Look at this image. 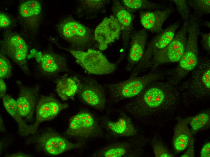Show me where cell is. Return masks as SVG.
Returning <instances> with one entry per match:
<instances>
[{"instance_id": "52a82bcc", "label": "cell", "mask_w": 210, "mask_h": 157, "mask_svg": "<svg viewBox=\"0 0 210 157\" xmlns=\"http://www.w3.org/2000/svg\"><path fill=\"white\" fill-rule=\"evenodd\" d=\"M58 28L60 34L75 50L85 51L91 48L95 40L91 30L72 18L62 21Z\"/></svg>"}, {"instance_id": "5bb4252c", "label": "cell", "mask_w": 210, "mask_h": 157, "mask_svg": "<svg viewBox=\"0 0 210 157\" xmlns=\"http://www.w3.org/2000/svg\"><path fill=\"white\" fill-rule=\"evenodd\" d=\"M77 94L84 104L99 111L105 109L106 101L105 87L95 80L90 78L81 82Z\"/></svg>"}, {"instance_id": "f1b7e54d", "label": "cell", "mask_w": 210, "mask_h": 157, "mask_svg": "<svg viewBox=\"0 0 210 157\" xmlns=\"http://www.w3.org/2000/svg\"><path fill=\"white\" fill-rule=\"evenodd\" d=\"M151 144L153 149L154 156L155 157H174L167 148L159 139L154 138Z\"/></svg>"}, {"instance_id": "74e56055", "label": "cell", "mask_w": 210, "mask_h": 157, "mask_svg": "<svg viewBox=\"0 0 210 157\" xmlns=\"http://www.w3.org/2000/svg\"><path fill=\"white\" fill-rule=\"evenodd\" d=\"M7 157H30V155L21 152L17 153L6 155Z\"/></svg>"}, {"instance_id": "d6986e66", "label": "cell", "mask_w": 210, "mask_h": 157, "mask_svg": "<svg viewBox=\"0 0 210 157\" xmlns=\"http://www.w3.org/2000/svg\"><path fill=\"white\" fill-rule=\"evenodd\" d=\"M172 11V8H168L164 9L142 11L140 14L141 24L146 30L153 33H160L163 30L162 25Z\"/></svg>"}, {"instance_id": "9c48e42d", "label": "cell", "mask_w": 210, "mask_h": 157, "mask_svg": "<svg viewBox=\"0 0 210 157\" xmlns=\"http://www.w3.org/2000/svg\"><path fill=\"white\" fill-rule=\"evenodd\" d=\"M0 53L16 63L26 73L29 72L27 62L28 48L24 40L18 34L9 31L0 42Z\"/></svg>"}, {"instance_id": "7c38bea8", "label": "cell", "mask_w": 210, "mask_h": 157, "mask_svg": "<svg viewBox=\"0 0 210 157\" xmlns=\"http://www.w3.org/2000/svg\"><path fill=\"white\" fill-rule=\"evenodd\" d=\"M68 107V104L62 103L52 96H42L39 99L35 108V121L30 125L27 136L34 134L42 122L53 119Z\"/></svg>"}, {"instance_id": "e575fe53", "label": "cell", "mask_w": 210, "mask_h": 157, "mask_svg": "<svg viewBox=\"0 0 210 157\" xmlns=\"http://www.w3.org/2000/svg\"><path fill=\"white\" fill-rule=\"evenodd\" d=\"M194 139L192 138L188 146V148L186 152L181 157H194Z\"/></svg>"}, {"instance_id": "1f68e13d", "label": "cell", "mask_w": 210, "mask_h": 157, "mask_svg": "<svg viewBox=\"0 0 210 157\" xmlns=\"http://www.w3.org/2000/svg\"><path fill=\"white\" fill-rule=\"evenodd\" d=\"M12 75V68L11 64L6 56L0 53V78L2 79L10 78Z\"/></svg>"}, {"instance_id": "9a60e30c", "label": "cell", "mask_w": 210, "mask_h": 157, "mask_svg": "<svg viewBox=\"0 0 210 157\" xmlns=\"http://www.w3.org/2000/svg\"><path fill=\"white\" fill-rule=\"evenodd\" d=\"M112 10L113 15L117 19L121 29L122 43V53L117 62L120 63L125 58L127 53L133 27V17L119 0H114L112 2Z\"/></svg>"}, {"instance_id": "d6a6232c", "label": "cell", "mask_w": 210, "mask_h": 157, "mask_svg": "<svg viewBox=\"0 0 210 157\" xmlns=\"http://www.w3.org/2000/svg\"><path fill=\"white\" fill-rule=\"evenodd\" d=\"M202 44L203 48L208 52L210 50V33H201Z\"/></svg>"}, {"instance_id": "8fae6325", "label": "cell", "mask_w": 210, "mask_h": 157, "mask_svg": "<svg viewBox=\"0 0 210 157\" xmlns=\"http://www.w3.org/2000/svg\"><path fill=\"white\" fill-rule=\"evenodd\" d=\"M100 133V128L92 115L82 111L70 119L65 134L70 137L84 139L97 136Z\"/></svg>"}, {"instance_id": "4dcf8cb0", "label": "cell", "mask_w": 210, "mask_h": 157, "mask_svg": "<svg viewBox=\"0 0 210 157\" xmlns=\"http://www.w3.org/2000/svg\"><path fill=\"white\" fill-rule=\"evenodd\" d=\"M172 1L176 5L177 11L184 22L189 20L191 14L187 0H174Z\"/></svg>"}, {"instance_id": "4fadbf2b", "label": "cell", "mask_w": 210, "mask_h": 157, "mask_svg": "<svg viewBox=\"0 0 210 157\" xmlns=\"http://www.w3.org/2000/svg\"><path fill=\"white\" fill-rule=\"evenodd\" d=\"M34 58L37 62L40 72L45 75L52 76L67 71L68 67L64 57L56 53L32 49L28 59Z\"/></svg>"}, {"instance_id": "277c9868", "label": "cell", "mask_w": 210, "mask_h": 157, "mask_svg": "<svg viewBox=\"0 0 210 157\" xmlns=\"http://www.w3.org/2000/svg\"><path fill=\"white\" fill-rule=\"evenodd\" d=\"M166 71L157 69L151 70L144 75L129 79L120 82L106 84L112 100L117 103L138 95L150 83L164 78Z\"/></svg>"}, {"instance_id": "d590c367", "label": "cell", "mask_w": 210, "mask_h": 157, "mask_svg": "<svg viewBox=\"0 0 210 157\" xmlns=\"http://www.w3.org/2000/svg\"><path fill=\"white\" fill-rule=\"evenodd\" d=\"M200 156L201 157H210V142L205 143L202 147L201 151Z\"/></svg>"}, {"instance_id": "8d00e7d4", "label": "cell", "mask_w": 210, "mask_h": 157, "mask_svg": "<svg viewBox=\"0 0 210 157\" xmlns=\"http://www.w3.org/2000/svg\"><path fill=\"white\" fill-rule=\"evenodd\" d=\"M7 87L5 83L4 79L0 78V97L2 98L6 94Z\"/></svg>"}, {"instance_id": "30bf717a", "label": "cell", "mask_w": 210, "mask_h": 157, "mask_svg": "<svg viewBox=\"0 0 210 157\" xmlns=\"http://www.w3.org/2000/svg\"><path fill=\"white\" fill-rule=\"evenodd\" d=\"M179 26L178 23L173 24L154 37L145 50L142 59L132 70L130 78L137 76L146 69L154 54L166 46L172 40Z\"/></svg>"}, {"instance_id": "603a6c76", "label": "cell", "mask_w": 210, "mask_h": 157, "mask_svg": "<svg viewBox=\"0 0 210 157\" xmlns=\"http://www.w3.org/2000/svg\"><path fill=\"white\" fill-rule=\"evenodd\" d=\"M106 125L111 132L119 137L132 136L138 133L131 119L125 115L120 116L115 121H107Z\"/></svg>"}, {"instance_id": "7a4b0ae2", "label": "cell", "mask_w": 210, "mask_h": 157, "mask_svg": "<svg viewBox=\"0 0 210 157\" xmlns=\"http://www.w3.org/2000/svg\"><path fill=\"white\" fill-rule=\"evenodd\" d=\"M189 75L178 87L181 99L195 103L206 100L210 96V62L207 58L199 59Z\"/></svg>"}, {"instance_id": "4316f807", "label": "cell", "mask_w": 210, "mask_h": 157, "mask_svg": "<svg viewBox=\"0 0 210 157\" xmlns=\"http://www.w3.org/2000/svg\"><path fill=\"white\" fill-rule=\"evenodd\" d=\"M189 123L194 131L199 130L205 126L210 120V114L208 111L201 112L194 116L188 118Z\"/></svg>"}, {"instance_id": "ba28073f", "label": "cell", "mask_w": 210, "mask_h": 157, "mask_svg": "<svg viewBox=\"0 0 210 157\" xmlns=\"http://www.w3.org/2000/svg\"><path fill=\"white\" fill-rule=\"evenodd\" d=\"M27 140L38 150L50 155H58L80 148L79 143H72L50 129L43 130Z\"/></svg>"}, {"instance_id": "8992f818", "label": "cell", "mask_w": 210, "mask_h": 157, "mask_svg": "<svg viewBox=\"0 0 210 157\" xmlns=\"http://www.w3.org/2000/svg\"><path fill=\"white\" fill-rule=\"evenodd\" d=\"M76 62L88 73L107 75L113 73L117 64L110 62L100 51L91 48L82 51L67 49Z\"/></svg>"}, {"instance_id": "d4e9b609", "label": "cell", "mask_w": 210, "mask_h": 157, "mask_svg": "<svg viewBox=\"0 0 210 157\" xmlns=\"http://www.w3.org/2000/svg\"><path fill=\"white\" fill-rule=\"evenodd\" d=\"M132 144L122 142L109 146L100 151L97 155L99 157H122L133 156L134 151Z\"/></svg>"}, {"instance_id": "cb8c5ba5", "label": "cell", "mask_w": 210, "mask_h": 157, "mask_svg": "<svg viewBox=\"0 0 210 157\" xmlns=\"http://www.w3.org/2000/svg\"><path fill=\"white\" fill-rule=\"evenodd\" d=\"M2 99L5 109L18 124L19 133L21 135L27 136L30 125L27 124L21 116L16 100L7 94Z\"/></svg>"}, {"instance_id": "ac0fdd59", "label": "cell", "mask_w": 210, "mask_h": 157, "mask_svg": "<svg viewBox=\"0 0 210 157\" xmlns=\"http://www.w3.org/2000/svg\"><path fill=\"white\" fill-rule=\"evenodd\" d=\"M148 36L144 29L140 30L132 35L127 53L126 71H132L142 58L145 51Z\"/></svg>"}, {"instance_id": "5b68a950", "label": "cell", "mask_w": 210, "mask_h": 157, "mask_svg": "<svg viewBox=\"0 0 210 157\" xmlns=\"http://www.w3.org/2000/svg\"><path fill=\"white\" fill-rule=\"evenodd\" d=\"M189 24V20L184 22L171 42L154 54L146 68L154 70L163 65L179 62L186 46Z\"/></svg>"}, {"instance_id": "ffe728a7", "label": "cell", "mask_w": 210, "mask_h": 157, "mask_svg": "<svg viewBox=\"0 0 210 157\" xmlns=\"http://www.w3.org/2000/svg\"><path fill=\"white\" fill-rule=\"evenodd\" d=\"M41 6L38 1L31 0L22 3L18 12L25 27L29 30L35 31L39 26Z\"/></svg>"}, {"instance_id": "484cf974", "label": "cell", "mask_w": 210, "mask_h": 157, "mask_svg": "<svg viewBox=\"0 0 210 157\" xmlns=\"http://www.w3.org/2000/svg\"><path fill=\"white\" fill-rule=\"evenodd\" d=\"M121 3L129 11L132 13L138 10H154L160 9L161 4L146 0H122Z\"/></svg>"}, {"instance_id": "83f0119b", "label": "cell", "mask_w": 210, "mask_h": 157, "mask_svg": "<svg viewBox=\"0 0 210 157\" xmlns=\"http://www.w3.org/2000/svg\"><path fill=\"white\" fill-rule=\"evenodd\" d=\"M189 6L196 13V16L209 14L210 12L209 0H193L187 1Z\"/></svg>"}, {"instance_id": "836d02e7", "label": "cell", "mask_w": 210, "mask_h": 157, "mask_svg": "<svg viewBox=\"0 0 210 157\" xmlns=\"http://www.w3.org/2000/svg\"><path fill=\"white\" fill-rule=\"evenodd\" d=\"M11 24V20L8 17L5 13L0 14V27L4 28L9 26Z\"/></svg>"}, {"instance_id": "44dd1931", "label": "cell", "mask_w": 210, "mask_h": 157, "mask_svg": "<svg viewBox=\"0 0 210 157\" xmlns=\"http://www.w3.org/2000/svg\"><path fill=\"white\" fill-rule=\"evenodd\" d=\"M188 119L180 120L173 131V145L175 151L179 153L185 150L189 144L192 134L188 126Z\"/></svg>"}, {"instance_id": "2e32d148", "label": "cell", "mask_w": 210, "mask_h": 157, "mask_svg": "<svg viewBox=\"0 0 210 157\" xmlns=\"http://www.w3.org/2000/svg\"><path fill=\"white\" fill-rule=\"evenodd\" d=\"M17 83L19 87V94L16 101L20 114L26 121L32 122L39 99L40 86L37 85L27 86L20 81H18Z\"/></svg>"}, {"instance_id": "e0dca14e", "label": "cell", "mask_w": 210, "mask_h": 157, "mask_svg": "<svg viewBox=\"0 0 210 157\" xmlns=\"http://www.w3.org/2000/svg\"><path fill=\"white\" fill-rule=\"evenodd\" d=\"M121 29L118 21L113 15L105 18L95 29L94 36L98 44L99 49L106 50L108 45L118 40Z\"/></svg>"}, {"instance_id": "f35d334b", "label": "cell", "mask_w": 210, "mask_h": 157, "mask_svg": "<svg viewBox=\"0 0 210 157\" xmlns=\"http://www.w3.org/2000/svg\"><path fill=\"white\" fill-rule=\"evenodd\" d=\"M205 25L208 28H210V22L208 21H206L205 23Z\"/></svg>"}, {"instance_id": "6da1fadb", "label": "cell", "mask_w": 210, "mask_h": 157, "mask_svg": "<svg viewBox=\"0 0 210 157\" xmlns=\"http://www.w3.org/2000/svg\"><path fill=\"white\" fill-rule=\"evenodd\" d=\"M181 100L177 86L161 80L148 84L125 107L129 113L137 117H146L161 113L173 112Z\"/></svg>"}, {"instance_id": "3957f363", "label": "cell", "mask_w": 210, "mask_h": 157, "mask_svg": "<svg viewBox=\"0 0 210 157\" xmlns=\"http://www.w3.org/2000/svg\"><path fill=\"white\" fill-rule=\"evenodd\" d=\"M189 22L187 44L184 53L177 66L168 72L170 77L167 81L176 86L196 68L199 60L198 18L191 14Z\"/></svg>"}, {"instance_id": "f546056e", "label": "cell", "mask_w": 210, "mask_h": 157, "mask_svg": "<svg viewBox=\"0 0 210 157\" xmlns=\"http://www.w3.org/2000/svg\"><path fill=\"white\" fill-rule=\"evenodd\" d=\"M109 0H81V6L83 9L88 11H100L108 4Z\"/></svg>"}, {"instance_id": "7402d4cb", "label": "cell", "mask_w": 210, "mask_h": 157, "mask_svg": "<svg viewBox=\"0 0 210 157\" xmlns=\"http://www.w3.org/2000/svg\"><path fill=\"white\" fill-rule=\"evenodd\" d=\"M81 83L76 76H63L56 81V92L63 101L72 99L77 93Z\"/></svg>"}]
</instances>
